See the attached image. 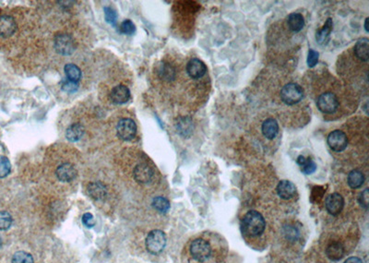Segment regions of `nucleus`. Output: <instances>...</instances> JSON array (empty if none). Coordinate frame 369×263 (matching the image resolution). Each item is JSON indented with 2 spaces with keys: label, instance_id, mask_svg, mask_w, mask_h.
<instances>
[{
  "label": "nucleus",
  "instance_id": "obj_1",
  "mask_svg": "<svg viewBox=\"0 0 369 263\" xmlns=\"http://www.w3.org/2000/svg\"><path fill=\"white\" fill-rule=\"evenodd\" d=\"M266 222L261 214L257 211H249L242 220V229L246 235L258 236L264 232Z\"/></svg>",
  "mask_w": 369,
  "mask_h": 263
},
{
  "label": "nucleus",
  "instance_id": "obj_2",
  "mask_svg": "<svg viewBox=\"0 0 369 263\" xmlns=\"http://www.w3.org/2000/svg\"><path fill=\"white\" fill-rule=\"evenodd\" d=\"M189 250L192 258L195 261L201 263L207 262L213 253V249L210 242L203 238H198L193 240L190 244Z\"/></svg>",
  "mask_w": 369,
  "mask_h": 263
},
{
  "label": "nucleus",
  "instance_id": "obj_3",
  "mask_svg": "<svg viewBox=\"0 0 369 263\" xmlns=\"http://www.w3.org/2000/svg\"><path fill=\"white\" fill-rule=\"evenodd\" d=\"M304 92L301 86L296 83H288L281 91V98L284 104L294 106L303 99Z\"/></svg>",
  "mask_w": 369,
  "mask_h": 263
},
{
  "label": "nucleus",
  "instance_id": "obj_4",
  "mask_svg": "<svg viewBox=\"0 0 369 263\" xmlns=\"http://www.w3.org/2000/svg\"><path fill=\"white\" fill-rule=\"evenodd\" d=\"M145 242L149 252L151 254H158L165 248L166 235L161 230H153L148 234Z\"/></svg>",
  "mask_w": 369,
  "mask_h": 263
},
{
  "label": "nucleus",
  "instance_id": "obj_5",
  "mask_svg": "<svg viewBox=\"0 0 369 263\" xmlns=\"http://www.w3.org/2000/svg\"><path fill=\"white\" fill-rule=\"evenodd\" d=\"M318 108L324 114H332L339 107V100L332 93H322L317 101Z\"/></svg>",
  "mask_w": 369,
  "mask_h": 263
},
{
  "label": "nucleus",
  "instance_id": "obj_6",
  "mask_svg": "<svg viewBox=\"0 0 369 263\" xmlns=\"http://www.w3.org/2000/svg\"><path fill=\"white\" fill-rule=\"evenodd\" d=\"M327 143L332 150L336 152H341L347 148V136L343 131L336 129L329 134Z\"/></svg>",
  "mask_w": 369,
  "mask_h": 263
},
{
  "label": "nucleus",
  "instance_id": "obj_7",
  "mask_svg": "<svg viewBox=\"0 0 369 263\" xmlns=\"http://www.w3.org/2000/svg\"><path fill=\"white\" fill-rule=\"evenodd\" d=\"M55 48L58 54L62 56H70L75 51L76 45L71 36L61 34L57 35L55 38Z\"/></svg>",
  "mask_w": 369,
  "mask_h": 263
},
{
  "label": "nucleus",
  "instance_id": "obj_8",
  "mask_svg": "<svg viewBox=\"0 0 369 263\" xmlns=\"http://www.w3.org/2000/svg\"><path fill=\"white\" fill-rule=\"evenodd\" d=\"M117 136L123 141H130L137 134L136 123L130 118L121 119L116 127Z\"/></svg>",
  "mask_w": 369,
  "mask_h": 263
},
{
  "label": "nucleus",
  "instance_id": "obj_9",
  "mask_svg": "<svg viewBox=\"0 0 369 263\" xmlns=\"http://www.w3.org/2000/svg\"><path fill=\"white\" fill-rule=\"evenodd\" d=\"M186 72L192 78H202L207 72L206 65L199 58H192L186 65Z\"/></svg>",
  "mask_w": 369,
  "mask_h": 263
},
{
  "label": "nucleus",
  "instance_id": "obj_10",
  "mask_svg": "<svg viewBox=\"0 0 369 263\" xmlns=\"http://www.w3.org/2000/svg\"><path fill=\"white\" fill-rule=\"evenodd\" d=\"M327 211L332 215H338L344 206V199L339 193H332L325 200Z\"/></svg>",
  "mask_w": 369,
  "mask_h": 263
},
{
  "label": "nucleus",
  "instance_id": "obj_11",
  "mask_svg": "<svg viewBox=\"0 0 369 263\" xmlns=\"http://www.w3.org/2000/svg\"><path fill=\"white\" fill-rule=\"evenodd\" d=\"M17 30V24L14 19L10 16H0V36L7 38L14 35Z\"/></svg>",
  "mask_w": 369,
  "mask_h": 263
},
{
  "label": "nucleus",
  "instance_id": "obj_12",
  "mask_svg": "<svg viewBox=\"0 0 369 263\" xmlns=\"http://www.w3.org/2000/svg\"><path fill=\"white\" fill-rule=\"evenodd\" d=\"M110 98L116 105H122L127 103L130 98V91L127 86L117 85L114 87L110 93Z\"/></svg>",
  "mask_w": 369,
  "mask_h": 263
},
{
  "label": "nucleus",
  "instance_id": "obj_13",
  "mask_svg": "<svg viewBox=\"0 0 369 263\" xmlns=\"http://www.w3.org/2000/svg\"><path fill=\"white\" fill-rule=\"evenodd\" d=\"M136 181L142 184L149 183L151 180L153 173L149 165L145 164H138L133 172Z\"/></svg>",
  "mask_w": 369,
  "mask_h": 263
},
{
  "label": "nucleus",
  "instance_id": "obj_14",
  "mask_svg": "<svg viewBox=\"0 0 369 263\" xmlns=\"http://www.w3.org/2000/svg\"><path fill=\"white\" fill-rule=\"evenodd\" d=\"M277 193L282 199H290L295 197L296 193V187L288 180H282L277 186Z\"/></svg>",
  "mask_w": 369,
  "mask_h": 263
},
{
  "label": "nucleus",
  "instance_id": "obj_15",
  "mask_svg": "<svg viewBox=\"0 0 369 263\" xmlns=\"http://www.w3.org/2000/svg\"><path fill=\"white\" fill-rule=\"evenodd\" d=\"M57 177L62 182H71L77 177V170L71 164H63L57 167Z\"/></svg>",
  "mask_w": 369,
  "mask_h": 263
},
{
  "label": "nucleus",
  "instance_id": "obj_16",
  "mask_svg": "<svg viewBox=\"0 0 369 263\" xmlns=\"http://www.w3.org/2000/svg\"><path fill=\"white\" fill-rule=\"evenodd\" d=\"M156 72L159 78H162L164 81H173L177 76L176 69L167 62L159 63L157 66Z\"/></svg>",
  "mask_w": 369,
  "mask_h": 263
},
{
  "label": "nucleus",
  "instance_id": "obj_17",
  "mask_svg": "<svg viewBox=\"0 0 369 263\" xmlns=\"http://www.w3.org/2000/svg\"><path fill=\"white\" fill-rule=\"evenodd\" d=\"M262 133L268 140H273L279 133V125L273 118H268L263 122Z\"/></svg>",
  "mask_w": 369,
  "mask_h": 263
},
{
  "label": "nucleus",
  "instance_id": "obj_18",
  "mask_svg": "<svg viewBox=\"0 0 369 263\" xmlns=\"http://www.w3.org/2000/svg\"><path fill=\"white\" fill-rule=\"evenodd\" d=\"M88 193L93 199H104L107 194V187L100 182L91 183L88 186Z\"/></svg>",
  "mask_w": 369,
  "mask_h": 263
},
{
  "label": "nucleus",
  "instance_id": "obj_19",
  "mask_svg": "<svg viewBox=\"0 0 369 263\" xmlns=\"http://www.w3.org/2000/svg\"><path fill=\"white\" fill-rule=\"evenodd\" d=\"M287 24L292 32L298 33L305 26V19L300 13H291L287 18Z\"/></svg>",
  "mask_w": 369,
  "mask_h": 263
},
{
  "label": "nucleus",
  "instance_id": "obj_20",
  "mask_svg": "<svg viewBox=\"0 0 369 263\" xmlns=\"http://www.w3.org/2000/svg\"><path fill=\"white\" fill-rule=\"evenodd\" d=\"M326 254L332 261H340L344 255V248L340 242H333L328 246Z\"/></svg>",
  "mask_w": 369,
  "mask_h": 263
},
{
  "label": "nucleus",
  "instance_id": "obj_21",
  "mask_svg": "<svg viewBox=\"0 0 369 263\" xmlns=\"http://www.w3.org/2000/svg\"><path fill=\"white\" fill-rule=\"evenodd\" d=\"M369 39L362 38L355 43V54L357 58L367 62L369 60Z\"/></svg>",
  "mask_w": 369,
  "mask_h": 263
},
{
  "label": "nucleus",
  "instance_id": "obj_22",
  "mask_svg": "<svg viewBox=\"0 0 369 263\" xmlns=\"http://www.w3.org/2000/svg\"><path fill=\"white\" fill-rule=\"evenodd\" d=\"M332 27H333L332 19L329 18L327 20V22H325V25L323 26V28L321 29L320 32H318L317 35H316L317 42L320 43V44H325V43H327V42L329 41L330 35H331L332 31Z\"/></svg>",
  "mask_w": 369,
  "mask_h": 263
},
{
  "label": "nucleus",
  "instance_id": "obj_23",
  "mask_svg": "<svg viewBox=\"0 0 369 263\" xmlns=\"http://www.w3.org/2000/svg\"><path fill=\"white\" fill-rule=\"evenodd\" d=\"M83 133H84V128L80 124L76 123V124L71 125V127L67 129L66 137L71 143H75V142H78V140L82 137Z\"/></svg>",
  "mask_w": 369,
  "mask_h": 263
},
{
  "label": "nucleus",
  "instance_id": "obj_24",
  "mask_svg": "<svg viewBox=\"0 0 369 263\" xmlns=\"http://www.w3.org/2000/svg\"><path fill=\"white\" fill-rule=\"evenodd\" d=\"M347 182L352 188H359L365 182V176L361 171H351L348 175Z\"/></svg>",
  "mask_w": 369,
  "mask_h": 263
},
{
  "label": "nucleus",
  "instance_id": "obj_25",
  "mask_svg": "<svg viewBox=\"0 0 369 263\" xmlns=\"http://www.w3.org/2000/svg\"><path fill=\"white\" fill-rule=\"evenodd\" d=\"M65 73L67 78L73 82H77L81 78V72L78 66L74 64H67L65 66Z\"/></svg>",
  "mask_w": 369,
  "mask_h": 263
},
{
  "label": "nucleus",
  "instance_id": "obj_26",
  "mask_svg": "<svg viewBox=\"0 0 369 263\" xmlns=\"http://www.w3.org/2000/svg\"><path fill=\"white\" fill-rule=\"evenodd\" d=\"M152 207L157 212L161 214H166L170 209V202L168 199L163 197H155L152 199Z\"/></svg>",
  "mask_w": 369,
  "mask_h": 263
},
{
  "label": "nucleus",
  "instance_id": "obj_27",
  "mask_svg": "<svg viewBox=\"0 0 369 263\" xmlns=\"http://www.w3.org/2000/svg\"><path fill=\"white\" fill-rule=\"evenodd\" d=\"M177 127H178V132L181 135L187 137V136L191 134L193 127H192V122L190 118H187V117L181 118L180 121L178 122Z\"/></svg>",
  "mask_w": 369,
  "mask_h": 263
},
{
  "label": "nucleus",
  "instance_id": "obj_28",
  "mask_svg": "<svg viewBox=\"0 0 369 263\" xmlns=\"http://www.w3.org/2000/svg\"><path fill=\"white\" fill-rule=\"evenodd\" d=\"M12 263H35V262L30 253L25 251H18L13 255Z\"/></svg>",
  "mask_w": 369,
  "mask_h": 263
},
{
  "label": "nucleus",
  "instance_id": "obj_29",
  "mask_svg": "<svg viewBox=\"0 0 369 263\" xmlns=\"http://www.w3.org/2000/svg\"><path fill=\"white\" fill-rule=\"evenodd\" d=\"M11 171V164L7 157L0 155V178H6Z\"/></svg>",
  "mask_w": 369,
  "mask_h": 263
},
{
  "label": "nucleus",
  "instance_id": "obj_30",
  "mask_svg": "<svg viewBox=\"0 0 369 263\" xmlns=\"http://www.w3.org/2000/svg\"><path fill=\"white\" fill-rule=\"evenodd\" d=\"M12 225V217L7 212H0V230H7Z\"/></svg>",
  "mask_w": 369,
  "mask_h": 263
},
{
  "label": "nucleus",
  "instance_id": "obj_31",
  "mask_svg": "<svg viewBox=\"0 0 369 263\" xmlns=\"http://www.w3.org/2000/svg\"><path fill=\"white\" fill-rule=\"evenodd\" d=\"M61 88L66 93H75L78 89V84L77 82H73L68 78H65L61 81Z\"/></svg>",
  "mask_w": 369,
  "mask_h": 263
},
{
  "label": "nucleus",
  "instance_id": "obj_32",
  "mask_svg": "<svg viewBox=\"0 0 369 263\" xmlns=\"http://www.w3.org/2000/svg\"><path fill=\"white\" fill-rule=\"evenodd\" d=\"M120 29L121 33L128 35V36H131L136 32L135 25L130 20H126L122 22Z\"/></svg>",
  "mask_w": 369,
  "mask_h": 263
},
{
  "label": "nucleus",
  "instance_id": "obj_33",
  "mask_svg": "<svg viewBox=\"0 0 369 263\" xmlns=\"http://www.w3.org/2000/svg\"><path fill=\"white\" fill-rule=\"evenodd\" d=\"M301 168H302L303 173H305L306 175H311L317 169V165L315 164V162L309 158V159H305L304 164L301 165Z\"/></svg>",
  "mask_w": 369,
  "mask_h": 263
},
{
  "label": "nucleus",
  "instance_id": "obj_34",
  "mask_svg": "<svg viewBox=\"0 0 369 263\" xmlns=\"http://www.w3.org/2000/svg\"><path fill=\"white\" fill-rule=\"evenodd\" d=\"M319 57H320V54L318 51L314 49H310L308 51L307 65L309 68H314L316 65L318 64Z\"/></svg>",
  "mask_w": 369,
  "mask_h": 263
},
{
  "label": "nucleus",
  "instance_id": "obj_35",
  "mask_svg": "<svg viewBox=\"0 0 369 263\" xmlns=\"http://www.w3.org/2000/svg\"><path fill=\"white\" fill-rule=\"evenodd\" d=\"M105 17L108 23L115 25L116 24V12L111 7H105Z\"/></svg>",
  "mask_w": 369,
  "mask_h": 263
},
{
  "label": "nucleus",
  "instance_id": "obj_36",
  "mask_svg": "<svg viewBox=\"0 0 369 263\" xmlns=\"http://www.w3.org/2000/svg\"><path fill=\"white\" fill-rule=\"evenodd\" d=\"M359 202H360V204H361L364 208H366V209L369 208V188H366V189L360 194V197H359Z\"/></svg>",
  "mask_w": 369,
  "mask_h": 263
},
{
  "label": "nucleus",
  "instance_id": "obj_37",
  "mask_svg": "<svg viewBox=\"0 0 369 263\" xmlns=\"http://www.w3.org/2000/svg\"><path fill=\"white\" fill-rule=\"evenodd\" d=\"M82 223H83V225L88 228H91L92 227V226H94V225H95V221H94L93 215H92V214H90V213H87V214H84L83 217H82Z\"/></svg>",
  "mask_w": 369,
  "mask_h": 263
},
{
  "label": "nucleus",
  "instance_id": "obj_38",
  "mask_svg": "<svg viewBox=\"0 0 369 263\" xmlns=\"http://www.w3.org/2000/svg\"><path fill=\"white\" fill-rule=\"evenodd\" d=\"M344 263H363L362 260H360L357 257H351L347 259Z\"/></svg>",
  "mask_w": 369,
  "mask_h": 263
},
{
  "label": "nucleus",
  "instance_id": "obj_39",
  "mask_svg": "<svg viewBox=\"0 0 369 263\" xmlns=\"http://www.w3.org/2000/svg\"><path fill=\"white\" fill-rule=\"evenodd\" d=\"M368 22H369V18L366 19V22H365V30L367 33H369V27H368Z\"/></svg>",
  "mask_w": 369,
  "mask_h": 263
},
{
  "label": "nucleus",
  "instance_id": "obj_40",
  "mask_svg": "<svg viewBox=\"0 0 369 263\" xmlns=\"http://www.w3.org/2000/svg\"><path fill=\"white\" fill-rule=\"evenodd\" d=\"M1 245H2V239H1V237H0V247H1Z\"/></svg>",
  "mask_w": 369,
  "mask_h": 263
}]
</instances>
